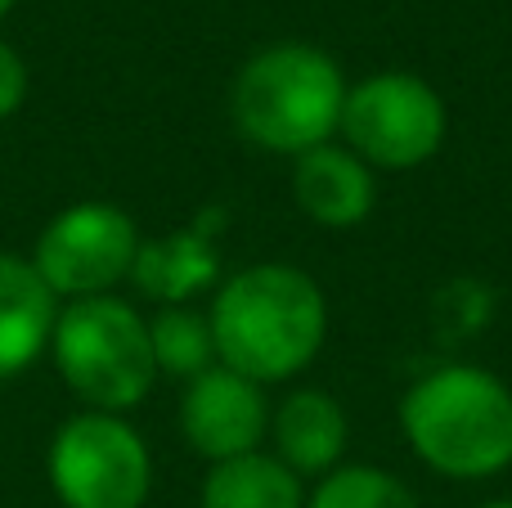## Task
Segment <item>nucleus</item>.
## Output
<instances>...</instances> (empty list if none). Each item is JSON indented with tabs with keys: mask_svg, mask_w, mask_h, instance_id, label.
<instances>
[{
	"mask_svg": "<svg viewBox=\"0 0 512 508\" xmlns=\"http://www.w3.org/2000/svg\"><path fill=\"white\" fill-rule=\"evenodd\" d=\"M274 446H279V464H288L297 477L328 473L346 450L342 405L315 387L292 392L274 414Z\"/></svg>",
	"mask_w": 512,
	"mask_h": 508,
	"instance_id": "obj_12",
	"label": "nucleus"
},
{
	"mask_svg": "<svg viewBox=\"0 0 512 508\" xmlns=\"http://www.w3.org/2000/svg\"><path fill=\"white\" fill-rule=\"evenodd\" d=\"M306 508H418L405 482H396L382 468H337L324 477V486L315 491V500Z\"/></svg>",
	"mask_w": 512,
	"mask_h": 508,
	"instance_id": "obj_15",
	"label": "nucleus"
},
{
	"mask_svg": "<svg viewBox=\"0 0 512 508\" xmlns=\"http://www.w3.org/2000/svg\"><path fill=\"white\" fill-rule=\"evenodd\" d=\"M149 482V450L117 414H77L54 432L50 486L63 508H140Z\"/></svg>",
	"mask_w": 512,
	"mask_h": 508,
	"instance_id": "obj_5",
	"label": "nucleus"
},
{
	"mask_svg": "<svg viewBox=\"0 0 512 508\" xmlns=\"http://www.w3.org/2000/svg\"><path fill=\"white\" fill-rule=\"evenodd\" d=\"M486 508H512V500H499V504H486Z\"/></svg>",
	"mask_w": 512,
	"mask_h": 508,
	"instance_id": "obj_18",
	"label": "nucleus"
},
{
	"mask_svg": "<svg viewBox=\"0 0 512 508\" xmlns=\"http://www.w3.org/2000/svg\"><path fill=\"white\" fill-rule=\"evenodd\" d=\"M342 104V68L324 50L297 41L252 54L230 90L239 131L261 149L292 158L328 144V135L342 126Z\"/></svg>",
	"mask_w": 512,
	"mask_h": 508,
	"instance_id": "obj_3",
	"label": "nucleus"
},
{
	"mask_svg": "<svg viewBox=\"0 0 512 508\" xmlns=\"http://www.w3.org/2000/svg\"><path fill=\"white\" fill-rule=\"evenodd\" d=\"M180 428L185 441L212 464L252 455L265 437V396L261 383L234 374V369H207L189 378V392L180 401Z\"/></svg>",
	"mask_w": 512,
	"mask_h": 508,
	"instance_id": "obj_8",
	"label": "nucleus"
},
{
	"mask_svg": "<svg viewBox=\"0 0 512 508\" xmlns=\"http://www.w3.org/2000/svg\"><path fill=\"white\" fill-rule=\"evenodd\" d=\"M216 225H221V216L203 212V221L185 225V230L140 243L131 279L149 297H158V302H167V306L189 302V297L203 293V288L216 284V275H221V257H216V239H212Z\"/></svg>",
	"mask_w": 512,
	"mask_h": 508,
	"instance_id": "obj_9",
	"label": "nucleus"
},
{
	"mask_svg": "<svg viewBox=\"0 0 512 508\" xmlns=\"http://www.w3.org/2000/svg\"><path fill=\"white\" fill-rule=\"evenodd\" d=\"M324 329V293L292 266L239 270L212 306L216 356L252 383H279L306 369L324 347Z\"/></svg>",
	"mask_w": 512,
	"mask_h": 508,
	"instance_id": "obj_1",
	"label": "nucleus"
},
{
	"mask_svg": "<svg viewBox=\"0 0 512 508\" xmlns=\"http://www.w3.org/2000/svg\"><path fill=\"white\" fill-rule=\"evenodd\" d=\"M63 383L99 414L131 410L158 378L149 324L117 297H81L59 311L50 333Z\"/></svg>",
	"mask_w": 512,
	"mask_h": 508,
	"instance_id": "obj_4",
	"label": "nucleus"
},
{
	"mask_svg": "<svg viewBox=\"0 0 512 508\" xmlns=\"http://www.w3.org/2000/svg\"><path fill=\"white\" fill-rule=\"evenodd\" d=\"M342 135L360 162L405 171L445 144V104L414 72H378L346 90Z\"/></svg>",
	"mask_w": 512,
	"mask_h": 508,
	"instance_id": "obj_6",
	"label": "nucleus"
},
{
	"mask_svg": "<svg viewBox=\"0 0 512 508\" xmlns=\"http://www.w3.org/2000/svg\"><path fill=\"white\" fill-rule=\"evenodd\" d=\"M414 455L459 482L495 477L512 464V392L495 374L445 365L409 387L400 405Z\"/></svg>",
	"mask_w": 512,
	"mask_h": 508,
	"instance_id": "obj_2",
	"label": "nucleus"
},
{
	"mask_svg": "<svg viewBox=\"0 0 512 508\" xmlns=\"http://www.w3.org/2000/svg\"><path fill=\"white\" fill-rule=\"evenodd\" d=\"M27 99V63L14 45L0 41V117H14Z\"/></svg>",
	"mask_w": 512,
	"mask_h": 508,
	"instance_id": "obj_16",
	"label": "nucleus"
},
{
	"mask_svg": "<svg viewBox=\"0 0 512 508\" xmlns=\"http://www.w3.org/2000/svg\"><path fill=\"white\" fill-rule=\"evenodd\" d=\"M59 320V297L32 261L0 252V378H14L41 356Z\"/></svg>",
	"mask_w": 512,
	"mask_h": 508,
	"instance_id": "obj_11",
	"label": "nucleus"
},
{
	"mask_svg": "<svg viewBox=\"0 0 512 508\" xmlns=\"http://www.w3.org/2000/svg\"><path fill=\"white\" fill-rule=\"evenodd\" d=\"M292 194H297L301 212L310 221L328 225V230H351L364 216L373 212V176L369 162H360L351 149H333V144H319V149L301 153L297 171H292Z\"/></svg>",
	"mask_w": 512,
	"mask_h": 508,
	"instance_id": "obj_10",
	"label": "nucleus"
},
{
	"mask_svg": "<svg viewBox=\"0 0 512 508\" xmlns=\"http://www.w3.org/2000/svg\"><path fill=\"white\" fill-rule=\"evenodd\" d=\"M203 508H301V477L279 459L252 450L207 473Z\"/></svg>",
	"mask_w": 512,
	"mask_h": 508,
	"instance_id": "obj_13",
	"label": "nucleus"
},
{
	"mask_svg": "<svg viewBox=\"0 0 512 508\" xmlns=\"http://www.w3.org/2000/svg\"><path fill=\"white\" fill-rule=\"evenodd\" d=\"M149 342H153V360H158L162 374L198 378L212 369V356H216L212 320H203L198 311L167 306V311L149 324Z\"/></svg>",
	"mask_w": 512,
	"mask_h": 508,
	"instance_id": "obj_14",
	"label": "nucleus"
},
{
	"mask_svg": "<svg viewBox=\"0 0 512 508\" xmlns=\"http://www.w3.org/2000/svg\"><path fill=\"white\" fill-rule=\"evenodd\" d=\"M9 9H14V0H0V18H5V14H9Z\"/></svg>",
	"mask_w": 512,
	"mask_h": 508,
	"instance_id": "obj_17",
	"label": "nucleus"
},
{
	"mask_svg": "<svg viewBox=\"0 0 512 508\" xmlns=\"http://www.w3.org/2000/svg\"><path fill=\"white\" fill-rule=\"evenodd\" d=\"M140 234L135 221L113 203H77L59 212L36 243V275L54 297H104L122 275H131Z\"/></svg>",
	"mask_w": 512,
	"mask_h": 508,
	"instance_id": "obj_7",
	"label": "nucleus"
}]
</instances>
